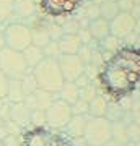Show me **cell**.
I'll list each match as a JSON object with an SVG mask.
<instances>
[{
    "label": "cell",
    "mask_w": 140,
    "mask_h": 146,
    "mask_svg": "<svg viewBox=\"0 0 140 146\" xmlns=\"http://www.w3.org/2000/svg\"><path fill=\"white\" fill-rule=\"evenodd\" d=\"M140 80L139 47L121 46L98 70V83L109 102L121 101L137 91Z\"/></svg>",
    "instance_id": "1"
},
{
    "label": "cell",
    "mask_w": 140,
    "mask_h": 146,
    "mask_svg": "<svg viewBox=\"0 0 140 146\" xmlns=\"http://www.w3.org/2000/svg\"><path fill=\"white\" fill-rule=\"evenodd\" d=\"M21 146H75L62 130L49 127H26L21 131Z\"/></svg>",
    "instance_id": "2"
},
{
    "label": "cell",
    "mask_w": 140,
    "mask_h": 146,
    "mask_svg": "<svg viewBox=\"0 0 140 146\" xmlns=\"http://www.w3.org/2000/svg\"><path fill=\"white\" fill-rule=\"evenodd\" d=\"M31 73L36 80L38 88L42 91L57 94L64 84V76L60 73V68H59V63L56 58H42L31 70Z\"/></svg>",
    "instance_id": "3"
},
{
    "label": "cell",
    "mask_w": 140,
    "mask_h": 146,
    "mask_svg": "<svg viewBox=\"0 0 140 146\" xmlns=\"http://www.w3.org/2000/svg\"><path fill=\"white\" fill-rule=\"evenodd\" d=\"M111 140V122L104 117H90L83 131V141L90 146H103Z\"/></svg>",
    "instance_id": "4"
},
{
    "label": "cell",
    "mask_w": 140,
    "mask_h": 146,
    "mask_svg": "<svg viewBox=\"0 0 140 146\" xmlns=\"http://www.w3.org/2000/svg\"><path fill=\"white\" fill-rule=\"evenodd\" d=\"M0 70L8 80H21L29 72L21 52H16L8 47L0 49Z\"/></svg>",
    "instance_id": "5"
},
{
    "label": "cell",
    "mask_w": 140,
    "mask_h": 146,
    "mask_svg": "<svg viewBox=\"0 0 140 146\" xmlns=\"http://www.w3.org/2000/svg\"><path fill=\"white\" fill-rule=\"evenodd\" d=\"M5 47L13 49L16 52H23L28 46H31V29L25 23H8L2 31Z\"/></svg>",
    "instance_id": "6"
},
{
    "label": "cell",
    "mask_w": 140,
    "mask_h": 146,
    "mask_svg": "<svg viewBox=\"0 0 140 146\" xmlns=\"http://www.w3.org/2000/svg\"><path fill=\"white\" fill-rule=\"evenodd\" d=\"M44 114H46V127L52 130H62L72 117V109H70V104L56 99L44 110Z\"/></svg>",
    "instance_id": "7"
},
{
    "label": "cell",
    "mask_w": 140,
    "mask_h": 146,
    "mask_svg": "<svg viewBox=\"0 0 140 146\" xmlns=\"http://www.w3.org/2000/svg\"><path fill=\"white\" fill-rule=\"evenodd\" d=\"M85 0H39V8L44 15L59 18L68 16L83 5Z\"/></svg>",
    "instance_id": "8"
},
{
    "label": "cell",
    "mask_w": 140,
    "mask_h": 146,
    "mask_svg": "<svg viewBox=\"0 0 140 146\" xmlns=\"http://www.w3.org/2000/svg\"><path fill=\"white\" fill-rule=\"evenodd\" d=\"M137 21L130 11H121L117 16H114L109 21V34L117 37V39H125L130 33H134Z\"/></svg>",
    "instance_id": "9"
},
{
    "label": "cell",
    "mask_w": 140,
    "mask_h": 146,
    "mask_svg": "<svg viewBox=\"0 0 140 146\" xmlns=\"http://www.w3.org/2000/svg\"><path fill=\"white\" fill-rule=\"evenodd\" d=\"M59 68H60V73L64 76V81H77L80 76L83 75V70H85V65L80 60L77 54L75 55H65L62 54L60 57L57 58Z\"/></svg>",
    "instance_id": "10"
},
{
    "label": "cell",
    "mask_w": 140,
    "mask_h": 146,
    "mask_svg": "<svg viewBox=\"0 0 140 146\" xmlns=\"http://www.w3.org/2000/svg\"><path fill=\"white\" fill-rule=\"evenodd\" d=\"M57 99V96L52 93H47V91H42V89L38 88L34 93L25 96V106L29 110H46L49 106Z\"/></svg>",
    "instance_id": "11"
},
{
    "label": "cell",
    "mask_w": 140,
    "mask_h": 146,
    "mask_svg": "<svg viewBox=\"0 0 140 146\" xmlns=\"http://www.w3.org/2000/svg\"><path fill=\"white\" fill-rule=\"evenodd\" d=\"M29 114H31V110L25 106V102H11L8 120H11L21 130H25L26 127H29Z\"/></svg>",
    "instance_id": "12"
},
{
    "label": "cell",
    "mask_w": 140,
    "mask_h": 146,
    "mask_svg": "<svg viewBox=\"0 0 140 146\" xmlns=\"http://www.w3.org/2000/svg\"><path fill=\"white\" fill-rule=\"evenodd\" d=\"M86 119H88V115H72L67 125L62 128V131L72 140H80V138H83Z\"/></svg>",
    "instance_id": "13"
},
{
    "label": "cell",
    "mask_w": 140,
    "mask_h": 146,
    "mask_svg": "<svg viewBox=\"0 0 140 146\" xmlns=\"http://www.w3.org/2000/svg\"><path fill=\"white\" fill-rule=\"evenodd\" d=\"M36 2L34 0H13V13L11 16H15L18 20H29L36 15Z\"/></svg>",
    "instance_id": "14"
},
{
    "label": "cell",
    "mask_w": 140,
    "mask_h": 146,
    "mask_svg": "<svg viewBox=\"0 0 140 146\" xmlns=\"http://www.w3.org/2000/svg\"><path fill=\"white\" fill-rule=\"evenodd\" d=\"M57 46L60 54L65 55H75L78 52V49L82 47V42L78 39L77 34H62L57 39Z\"/></svg>",
    "instance_id": "15"
},
{
    "label": "cell",
    "mask_w": 140,
    "mask_h": 146,
    "mask_svg": "<svg viewBox=\"0 0 140 146\" xmlns=\"http://www.w3.org/2000/svg\"><path fill=\"white\" fill-rule=\"evenodd\" d=\"M86 29H88L90 36L93 37V41L99 42L106 36H109V21L103 20V18H96V20L90 21Z\"/></svg>",
    "instance_id": "16"
},
{
    "label": "cell",
    "mask_w": 140,
    "mask_h": 146,
    "mask_svg": "<svg viewBox=\"0 0 140 146\" xmlns=\"http://www.w3.org/2000/svg\"><path fill=\"white\" fill-rule=\"evenodd\" d=\"M56 96H57V99H60V101H64V102H67V104L72 106L80 98V88L73 81H64L62 88L59 89V93Z\"/></svg>",
    "instance_id": "17"
},
{
    "label": "cell",
    "mask_w": 140,
    "mask_h": 146,
    "mask_svg": "<svg viewBox=\"0 0 140 146\" xmlns=\"http://www.w3.org/2000/svg\"><path fill=\"white\" fill-rule=\"evenodd\" d=\"M108 102L109 101L103 94H96L88 102V115L90 117H104L106 110H108Z\"/></svg>",
    "instance_id": "18"
},
{
    "label": "cell",
    "mask_w": 140,
    "mask_h": 146,
    "mask_svg": "<svg viewBox=\"0 0 140 146\" xmlns=\"http://www.w3.org/2000/svg\"><path fill=\"white\" fill-rule=\"evenodd\" d=\"M21 55H23V58H25V63L26 67L29 68V70H33V68L36 67L38 63L41 62L42 58H44V54H42V49L41 47H36V46H28L21 52Z\"/></svg>",
    "instance_id": "19"
},
{
    "label": "cell",
    "mask_w": 140,
    "mask_h": 146,
    "mask_svg": "<svg viewBox=\"0 0 140 146\" xmlns=\"http://www.w3.org/2000/svg\"><path fill=\"white\" fill-rule=\"evenodd\" d=\"M5 99L8 102H23L25 101V93H23L20 80H8V88H7Z\"/></svg>",
    "instance_id": "20"
},
{
    "label": "cell",
    "mask_w": 140,
    "mask_h": 146,
    "mask_svg": "<svg viewBox=\"0 0 140 146\" xmlns=\"http://www.w3.org/2000/svg\"><path fill=\"white\" fill-rule=\"evenodd\" d=\"M121 13L119 3L114 0H103L99 3V18H103L106 21H111L114 16H117Z\"/></svg>",
    "instance_id": "21"
},
{
    "label": "cell",
    "mask_w": 140,
    "mask_h": 146,
    "mask_svg": "<svg viewBox=\"0 0 140 146\" xmlns=\"http://www.w3.org/2000/svg\"><path fill=\"white\" fill-rule=\"evenodd\" d=\"M31 29V44L36 47H44L47 46L49 42L52 41L51 36H49V33H47V28L46 26H34V28H29Z\"/></svg>",
    "instance_id": "22"
},
{
    "label": "cell",
    "mask_w": 140,
    "mask_h": 146,
    "mask_svg": "<svg viewBox=\"0 0 140 146\" xmlns=\"http://www.w3.org/2000/svg\"><path fill=\"white\" fill-rule=\"evenodd\" d=\"M111 140L117 141L121 145H125L129 138H127V131H125V125L122 122H116L111 123Z\"/></svg>",
    "instance_id": "23"
},
{
    "label": "cell",
    "mask_w": 140,
    "mask_h": 146,
    "mask_svg": "<svg viewBox=\"0 0 140 146\" xmlns=\"http://www.w3.org/2000/svg\"><path fill=\"white\" fill-rule=\"evenodd\" d=\"M124 115V110L119 106V102H108V110L104 114V119L109 120L111 123H116V122H121Z\"/></svg>",
    "instance_id": "24"
},
{
    "label": "cell",
    "mask_w": 140,
    "mask_h": 146,
    "mask_svg": "<svg viewBox=\"0 0 140 146\" xmlns=\"http://www.w3.org/2000/svg\"><path fill=\"white\" fill-rule=\"evenodd\" d=\"M20 81H21V88H23V93H25V96L34 93V91L38 89V83H36V80H34V76H33L31 70L26 73V75L20 80Z\"/></svg>",
    "instance_id": "25"
},
{
    "label": "cell",
    "mask_w": 140,
    "mask_h": 146,
    "mask_svg": "<svg viewBox=\"0 0 140 146\" xmlns=\"http://www.w3.org/2000/svg\"><path fill=\"white\" fill-rule=\"evenodd\" d=\"M60 29H62L64 34H77L82 29V26H80V21L77 18H67L60 25Z\"/></svg>",
    "instance_id": "26"
},
{
    "label": "cell",
    "mask_w": 140,
    "mask_h": 146,
    "mask_svg": "<svg viewBox=\"0 0 140 146\" xmlns=\"http://www.w3.org/2000/svg\"><path fill=\"white\" fill-rule=\"evenodd\" d=\"M13 13V0H0V23H7Z\"/></svg>",
    "instance_id": "27"
},
{
    "label": "cell",
    "mask_w": 140,
    "mask_h": 146,
    "mask_svg": "<svg viewBox=\"0 0 140 146\" xmlns=\"http://www.w3.org/2000/svg\"><path fill=\"white\" fill-rule=\"evenodd\" d=\"M42 54H44V58H56V60L62 55L60 50H59L57 41H51L47 46L42 47Z\"/></svg>",
    "instance_id": "28"
},
{
    "label": "cell",
    "mask_w": 140,
    "mask_h": 146,
    "mask_svg": "<svg viewBox=\"0 0 140 146\" xmlns=\"http://www.w3.org/2000/svg\"><path fill=\"white\" fill-rule=\"evenodd\" d=\"M29 127H46V114H44V110H31V114H29Z\"/></svg>",
    "instance_id": "29"
},
{
    "label": "cell",
    "mask_w": 140,
    "mask_h": 146,
    "mask_svg": "<svg viewBox=\"0 0 140 146\" xmlns=\"http://www.w3.org/2000/svg\"><path fill=\"white\" fill-rule=\"evenodd\" d=\"M96 94L98 93H96V88H94L93 83H88V84H85V86L80 88V99L86 101V102H90Z\"/></svg>",
    "instance_id": "30"
},
{
    "label": "cell",
    "mask_w": 140,
    "mask_h": 146,
    "mask_svg": "<svg viewBox=\"0 0 140 146\" xmlns=\"http://www.w3.org/2000/svg\"><path fill=\"white\" fill-rule=\"evenodd\" d=\"M70 109H72V115H88V102L78 98V101L70 106Z\"/></svg>",
    "instance_id": "31"
},
{
    "label": "cell",
    "mask_w": 140,
    "mask_h": 146,
    "mask_svg": "<svg viewBox=\"0 0 140 146\" xmlns=\"http://www.w3.org/2000/svg\"><path fill=\"white\" fill-rule=\"evenodd\" d=\"M83 15L88 21H93L96 18H99V5H96L94 2H90L88 5L85 7V10H83Z\"/></svg>",
    "instance_id": "32"
},
{
    "label": "cell",
    "mask_w": 140,
    "mask_h": 146,
    "mask_svg": "<svg viewBox=\"0 0 140 146\" xmlns=\"http://www.w3.org/2000/svg\"><path fill=\"white\" fill-rule=\"evenodd\" d=\"M93 49H94V47H91V46H82L80 49H78L77 55L80 57V60L83 62V65H88V63H90V60H91V52H93Z\"/></svg>",
    "instance_id": "33"
},
{
    "label": "cell",
    "mask_w": 140,
    "mask_h": 146,
    "mask_svg": "<svg viewBox=\"0 0 140 146\" xmlns=\"http://www.w3.org/2000/svg\"><path fill=\"white\" fill-rule=\"evenodd\" d=\"M77 36H78V39H80V42H82V46H91L94 42L93 37L90 36V33H88L86 28H82V29L77 33Z\"/></svg>",
    "instance_id": "34"
},
{
    "label": "cell",
    "mask_w": 140,
    "mask_h": 146,
    "mask_svg": "<svg viewBox=\"0 0 140 146\" xmlns=\"http://www.w3.org/2000/svg\"><path fill=\"white\" fill-rule=\"evenodd\" d=\"M2 141H3V146H21V133L20 135H16V133L7 135Z\"/></svg>",
    "instance_id": "35"
},
{
    "label": "cell",
    "mask_w": 140,
    "mask_h": 146,
    "mask_svg": "<svg viewBox=\"0 0 140 146\" xmlns=\"http://www.w3.org/2000/svg\"><path fill=\"white\" fill-rule=\"evenodd\" d=\"M46 28H47V33H49L52 41H57L59 37L64 34L62 29H60V25H51V26H46Z\"/></svg>",
    "instance_id": "36"
},
{
    "label": "cell",
    "mask_w": 140,
    "mask_h": 146,
    "mask_svg": "<svg viewBox=\"0 0 140 146\" xmlns=\"http://www.w3.org/2000/svg\"><path fill=\"white\" fill-rule=\"evenodd\" d=\"M7 88H8V78L0 70V98H5L7 96Z\"/></svg>",
    "instance_id": "37"
},
{
    "label": "cell",
    "mask_w": 140,
    "mask_h": 146,
    "mask_svg": "<svg viewBox=\"0 0 140 146\" xmlns=\"http://www.w3.org/2000/svg\"><path fill=\"white\" fill-rule=\"evenodd\" d=\"M103 146H124V145H121V143H117V141H114V140H109L106 145H103Z\"/></svg>",
    "instance_id": "38"
},
{
    "label": "cell",
    "mask_w": 140,
    "mask_h": 146,
    "mask_svg": "<svg viewBox=\"0 0 140 146\" xmlns=\"http://www.w3.org/2000/svg\"><path fill=\"white\" fill-rule=\"evenodd\" d=\"M2 47H5V41H3V34L0 31V49H2Z\"/></svg>",
    "instance_id": "39"
},
{
    "label": "cell",
    "mask_w": 140,
    "mask_h": 146,
    "mask_svg": "<svg viewBox=\"0 0 140 146\" xmlns=\"http://www.w3.org/2000/svg\"><path fill=\"white\" fill-rule=\"evenodd\" d=\"M124 146H139V141H127Z\"/></svg>",
    "instance_id": "40"
},
{
    "label": "cell",
    "mask_w": 140,
    "mask_h": 146,
    "mask_svg": "<svg viewBox=\"0 0 140 146\" xmlns=\"http://www.w3.org/2000/svg\"><path fill=\"white\" fill-rule=\"evenodd\" d=\"M0 146H3V141H2V140H0Z\"/></svg>",
    "instance_id": "41"
},
{
    "label": "cell",
    "mask_w": 140,
    "mask_h": 146,
    "mask_svg": "<svg viewBox=\"0 0 140 146\" xmlns=\"http://www.w3.org/2000/svg\"><path fill=\"white\" fill-rule=\"evenodd\" d=\"M82 146H90V145H82Z\"/></svg>",
    "instance_id": "42"
},
{
    "label": "cell",
    "mask_w": 140,
    "mask_h": 146,
    "mask_svg": "<svg viewBox=\"0 0 140 146\" xmlns=\"http://www.w3.org/2000/svg\"><path fill=\"white\" fill-rule=\"evenodd\" d=\"M114 2H119V0H114Z\"/></svg>",
    "instance_id": "43"
}]
</instances>
